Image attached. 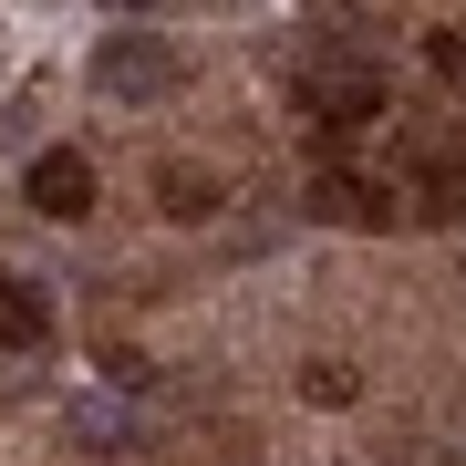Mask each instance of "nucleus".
<instances>
[{"mask_svg": "<svg viewBox=\"0 0 466 466\" xmlns=\"http://www.w3.org/2000/svg\"><path fill=\"white\" fill-rule=\"evenodd\" d=\"M300 115H311V135H352L383 115V73L373 63H311L300 73Z\"/></svg>", "mask_w": 466, "mask_h": 466, "instance_id": "1", "label": "nucleus"}, {"mask_svg": "<svg viewBox=\"0 0 466 466\" xmlns=\"http://www.w3.org/2000/svg\"><path fill=\"white\" fill-rule=\"evenodd\" d=\"M94 84L115 94V104H167L187 84V63H177L167 42H146V32H115V42L94 52Z\"/></svg>", "mask_w": 466, "mask_h": 466, "instance_id": "2", "label": "nucleus"}, {"mask_svg": "<svg viewBox=\"0 0 466 466\" xmlns=\"http://www.w3.org/2000/svg\"><path fill=\"white\" fill-rule=\"evenodd\" d=\"M311 208L321 218H342V228H394V187H383V177H352L342 167V156H321V167H311Z\"/></svg>", "mask_w": 466, "mask_h": 466, "instance_id": "3", "label": "nucleus"}, {"mask_svg": "<svg viewBox=\"0 0 466 466\" xmlns=\"http://www.w3.org/2000/svg\"><path fill=\"white\" fill-rule=\"evenodd\" d=\"M32 208H42V218H94V167H84L73 146L32 156Z\"/></svg>", "mask_w": 466, "mask_h": 466, "instance_id": "4", "label": "nucleus"}, {"mask_svg": "<svg viewBox=\"0 0 466 466\" xmlns=\"http://www.w3.org/2000/svg\"><path fill=\"white\" fill-rule=\"evenodd\" d=\"M156 198H167V218H177V228H208V218L228 208V187H218L208 167H167V177H156Z\"/></svg>", "mask_w": 466, "mask_h": 466, "instance_id": "5", "label": "nucleus"}, {"mask_svg": "<svg viewBox=\"0 0 466 466\" xmlns=\"http://www.w3.org/2000/svg\"><path fill=\"white\" fill-rule=\"evenodd\" d=\"M42 332H52V300L32 280H0V352H32Z\"/></svg>", "mask_w": 466, "mask_h": 466, "instance_id": "6", "label": "nucleus"}, {"mask_svg": "<svg viewBox=\"0 0 466 466\" xmlns=\"http://www.w3.org/2000/svg\"><path fill=\"white\" fill-rule=\"evenodd\" d=\"M63 425L84 435V446H135V415H125V404H73Z\"/></svg>", "mask_w": 466, "mask_h": 466, "instance_id": "7", "label": "nucleus"}, {"mask_svg": "<svg viewBox=\"0 0 466 466\" xmlns=\"http://www.w3.org/2000/svg\"><path fill=\"white\" fill-rule=\"evenodd\" d=\"M352 394H363L352 363H311V373H300V404H352Z\"/></svg>", "mask_w": 466, "mask_h": 466, "instance_id": "8", "label": "nucleus"}, {"mask_svg": "<svg viewBox=\"0 0 466 466\" xmlns=\"http://www.w3.org/2000/svg\"><path fill=\"white\" fill-rule=\"evenodd\" d=\"M425 63H435V73H446V84L466 94V32H425Z\"/></svg>", "mask_w": 466, "mask_h": 466, "instance_id": "9", "label": "nucleus"}, {"mask_svg": "<svg viewBox=\"0 0 466 466\" xmlns=\"http://www.w3.org/2000/svg\"><path fill=\"white\" fill-rule=\"evenodd\" d=\"M104 11H156V0H104Z\"/></svg>", "mask_w": 466, "mask_h": 466, "instance_id": "10", "label": "nucleus"}]
</instances>
